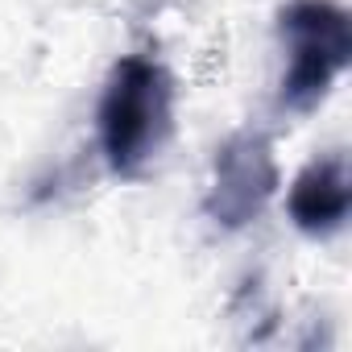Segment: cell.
I'll list each match as a JSON object with an SVG mask.
<instances>
[{
    "mask_svg": "<svg viewBox=\"0 0 352 352\" xmlns=\"http://www.w3.org/2000/svg\"><path fill=\"white\" fill-rule=\"evenodd\" d=\"M352 208V187H348V162L344 153H323L290 183L286 212L298 232L307 236H331L344 228Z\"/></svg>",
    "mask_w": 352,
    "mask_h": 352,
    "instance_id": "4",
    "label": "cell"
},
{
    "mask_svg": "<svg viewBox=\"0 0 352 352\" xmlns=\"http://www.w3.org/2000/svg\"><path fill=\"white\" fill-rule=\"evenodd\" d=\"M282 42L290 50V67L282 75V104L290 112H311L315 104H323V96L352 58L348 13L331 0H294L282 9Z\"/></svg>",
    "mask_w": 352,
    "mask_h": 352,
    "instance_id": "2",
    "label": "cell"
},
{
    "mask_svg": "<svg viewBox=\"0 0 352 352\" xmlns=\"http://www.w3.org/2000/svg\"><path fill=\"white\" fill-rule=\"evenodd\" d=\"M174 137V79L162 63L129 54L112 67L100 100V145L120 179L141 174L166 153Z\"/></svg>",
    "mask_w": 352,
    "mask_h": 352,
    "instance_id": "1",
    "label": "cell"
},
{
    "mask_svg": "<svg viewBox=\"0 0 352 352\" xmlns=\"http://www.w3.org/2000/svg\"><path fill=\"white\" fill-rule=\"evenodd\" d=\"M278 191V162L261 133L232 137L212 166V191H208V216L224 228H245L261 216V208Z\"/></svg>",
    "mask_w": 352,
    "mask_h": 352,
    "instance_id": "3",
    "label": "cell"
}]
</instances>
